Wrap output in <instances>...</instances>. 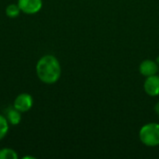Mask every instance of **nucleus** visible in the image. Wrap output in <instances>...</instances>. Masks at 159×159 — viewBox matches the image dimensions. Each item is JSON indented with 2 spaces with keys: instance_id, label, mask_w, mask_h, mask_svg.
Here are the masks:
<instances>
[{
  "instance_id": "obj_1",
  "label": "nucleus",
  "mask_w": 159,
  "mask_h": 159,
  "mask_svg": "<svg viewBox=\"0 0 159 159\" xmlns=\"http://www.w3.org/2000/svg\"><path fill=\"white\" fill-rule=\"evenodd\" d=\"M36 74L38 78L46 84L57 82L61 74V68L58 59L53 55L42 57L36 64Z\"/></svg>"
},
{
  "instance_id": "obj_2",
  "label": "nucleus",
  "mask_w": 159,
  "mask_h": 159,
  "mask_svg": "<svg viewBox=\"0 0 159 159\" xmlns=\"http://www.w3.org/2000/svg\"><path fill=\"white\" fill-rule=\"evenodd\" d=\"M141 142L148 147L159 145V124L148 123L143 126L139 132Z\"/></svg>"
},
{
  "instance_id": "obj_3",
  "label": "nucleus",
  "mask_w": 159,
  "mask_h": 159,
  "mask_svg": "<svg viewBox=\"0 0 159 159\" xmlns=\"http://www.w3.org/2000/svg\"><path fill=\"white\" fill-rule=\"evenodd\" d=\"M143 89L146 94L152 97L159 95V75H155L147 76L143 83Z\"/></svg>"
},
{
  "instance_id": "obj_4",
  "label": "nucleus",
  "mask_w": 159,
  "mask_h": 159,
  "mask_svg": "<svg viewBox=\"0 0 159 159\" xmlns=\"http://www.w3.org/2000/svg\"><path fill=\"white\" fill-rule=\"evenodd\" d=\"M33 106V98L27 93L20 94L14 101V108H16L20 113L29 111Z\"/></svg>"
},
{
  "instance_id": "obj_5",
  "label": "nucleus",
  "mask_w": 159,
  "mask_h": 159,
  "mask_svg": "<svg viewBox=\"0 0 159 159\" xmlns=\"http://www.w3.org/2000/svg\"><path fill=\"white\" fill-rule=\"evenodd\" d=\"M18 5L20 10L26 14H34L42 7V0H19Z\"/></svg>"
},
{
  "instance_id": "obj_6",
  "label": "nucleus",
  "mask_w": 159,
  "mask_h": 159,
  "mask_svg": "<svg viewBox=\"0 0 159 159\" xmlns=\"http://www.w3.org/2000/svg\"><path fill=\"white\" fill-rule=\"evenodd\" d=\"M139 70L141 75L147 77V76L157 75V73L159 72V65L156 61L144 60L141 62Z\"/></svg>"
},
{
  "instance_id": "obj_7",
  "label": "nucleus",
  "mask_w": 159,
  "mask_h": 159,
  "mask_svg": "<svg viewBox=\"0 0 159 159\" xmlns=\"http://www.w3.org/2000/svg\"><path fill=\"white\" fill-rule=\"evenodd\" d=\"M7 119L8 123L11 125H18L21 120L20 112L18 111L16 108H8L7 111Z\"/></svg>"
},
{
  "instance_id": "obj_8",
  "label": "nucleus",
  "mask_w": 159,
  "mask_h": 159,
  "mask_svg": "<svg viewBox=\"0 0 159 159\" xmlns=\"http://www.w3.org/2000/svg\"><path fill=\"white\" fill-rule=\"evenodd\" d=\"M0 159H18V155L13 149L3 148L0 150Z\"/></svg>"
},
{
  "instance_id": "obj_9",
  "label": "nucleus",
  "mask_w": 159,
  "mask_h": 159,
  "mask_svg": "<svg viewBox=\"0 0 159 159\" xmlns=\"http://www.w3.org/2000/svg\"><path fill=\"white\" fill-rule=\"evenodd\" d=\"M20 11L21 10H20L19 5H15V4H10L6 8V14L9 18H16L17 16H19Z\"/></svg>"
},
{
  "instance_id": "obj_10",
  "label": "nucleus",
  "mask_w": 159,
  "mask_h": 159,
  "mask_svg": "<svg viewBox=\"0 0 159 159\" xmlns=\"http://www.w3.org/2000/svg\"><path fill=\"white\" fill-rule=\"evenodd\" d=\"M8 131V121L7 117L0 115V141L7 135Z\"/></svg>"
},
{
  "instance_id": "obj_11",
  "label": "nucleus",
  "mask_w": 159,
  "mask_h": 159,
  "mask_svg": "<svg viewBox=\"0 0 159 159\" xmlns=\"http://www.w3.org/2000/svg\"><path fill=\"white\" fill-rule=\"evenodd\" d=\"M155 112H156V114L159 116V102L155 105Z\"/></svg>"
}]
</instances>
